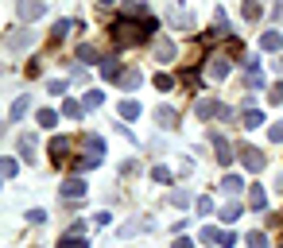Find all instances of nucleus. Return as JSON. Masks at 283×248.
I'll list each match as a JSON object with an SVG mask.
<instances>
[{
	"label": "nucleus",
	"instance_id": "17",
	"mask_svg": "<svg viewBox=\"0 0 283 248\" xmlns=\"http://www.w3.org/2000/svg\"><path fill=\"white\" fill-rule=\"evenodd\" d=\"M78 59H82V62H97V47H90V43H82V47H78Z\"/></svg>",
	"mask_w": 283,
	"mask_h": 248
},
{
	"label": "nucleus",
	"instance_id": "13",
	"mask_svg": "<svg viewBox=\"0 0 283 248\" xmlns=\"http://www.w3.org/2000/svg\"><path fill=\"white\" fill-rule=\"evenodd\" d=\"M120 117L136 120V117H140V105H136V101H120Z\"/></svg>",
	"mask_w": 283,
	"mask_h": 248
},
{
	"label": "nucleus",
	"instance_id": "1",
	"mask_svg": "<svg viewBox=\"0 0 283 248\" xmlns=\"http://www.w3.org/2000/svg\"><path fill=\"white\" fill-rule=\"evenodd\" d=\"M148 31H155V20L140 24V20H120L117 24V43H140Z\"/></svg>",
	"mask_w": 283,
	"mask_h": 248
},
{
	"label": "nucleus",
	"instance_id": "25",
	"mask_svg": "<svg viewBox=\"0 0 283 248\" xmlns=\"http://www.w3.org/2000/svg\"><path fill=\"white\" fill-rule=\"evenodd\" d=\"M240 217V205H225V213H221V221H237Z\"/></svg>",
	"mask_w": 283,
	"mask_h": 248
},
{
	"label": "nucleus",
	"instance_id": "30",
	"mask_svg": "<svg viewBox=\"0 0 283 248\" xmlns=\"http://www.w3.org/2000/svg\"><path fill=\"white\" fill-rule=\"evenodd\" d=\"M171 248H194V240H190V236H179V240H175Z\"/></svg>",
	"mask_w": 283,
	"mask_h": 248
},
{
	"label": "nucleus",
	"instance_id": "7",
	"mask_svg": "<svg viewBox=\"0 0 283 248\" xmlns=\"http://www.w3.org/2000/svg\"><path fill=\"white\" fill-rule=\"evenodd\" d=\"M155 55H159L163 62H171L175 59V43H171V39H155Z\"/></svg>",
	"mask_w": 283,
	"mask_h": 248
},
{
	"label": "nucleus",
	"instance_id": "24",
	"mask_svg": "<svg viewBox=\"0 0 283 248\" xmlns=\"http://www.w3.org/2000/svg\"><path fill=\"white\" fill-rule=\"evenodd\" d=\"M151 178H155V182H171V171H167V167H155V171H151Z\"/></svg>",
	"mask_w": 283,
	"mask_h": 248
},
{
	"label": "nucleus",
	"instance_id": "16",
	"mask_svg": "<svg viewBox=\"0 0 283 248\" xmlns=\"http://www.w3.org/2000/svg\"><path fill=\"white\" fill-rule=\"evenodd\" d=\"M213 147H217V159H221V163H229V159H233V155H229V144H225L221 136H213Z\"/></svg>",
	"mask_w": 283,
	"mask_h": 248
},
{
	"label": "nucleus",
	"instance_id": "19",
	"mask_svg": "<svg viewBox=\"0 0 283 248\" xmlns=\"http://www.w3.org/2000/svg\"><path fill=\"white\" fill-rule=\"evenodd\" d=\"M120 86H124V89H136V86H140V74H136V70L120 74Z\"/></svg>",
	"mask_w": 283,
	"mask_h": 248
},
{
	"label": "nucleus",
	"instance_id": "31",
	"mask_svg": "<svg viewBox=\"0 0 283 248\" xmlns=\"http://www.w3.org/2000/svg\"><path fill=\"white\" fill-rule=\"evenodd\" d=\"M97 4H113V0H97Z\"/></svg>",
	"mask_w": 283,
	"mask_h": 248
},
{
	"label": "nucleus",
	"instance_id": "5",
	"mask_svg": "<svg viewBox=\"0 0 283 248\" xmlns=\"http://www.w3.org/2000/svg\"><path fill=\"white\" fill-rule=\"evenodd\" d=\"M82 194H86V182H82V178H66V182H62V198H66V202H70V198H82Z\"/></svg>",
	"mask_w": 283,
	"mask_h": 248
},
{
	"label": "nucleus",
	"instance_id": "29",
	"mask_svg": "<svg viewBox=\"0 0 283 248\" xmlns=\"http://www.w3.org/2000/svg\"><path fill=\"white\" fill-rule=\"evenodd\" d=\"M271 140H275V144L283 140V120H279V124H271Z\"/></svg>",
	"mask_w": 283,
	"mask_h": 248
},
{
	"label": "nucleus",
	"instance_id": "3",
	"mask_svg": "<svg viewBox=\"0 0 283 248\" xmlns=\"http://www.w3.org/2000/svg\"><path fill=\"white\" fill-rule=\"evenodd\" d=\"M43 12H47L43 0H20V16H24V20H39Z\"/></svg>",
	"mask_w": 283,
	"mask_h": 248
},
{
	"label": "nucleus",
	"instance_id": "11",
	"mask_svg": "<svg viewBox=\"0 0 283 248\" xmlns=\"http://www.w3.org/2000/svg\"><path fill=\"white\" fill-rule=\"evenodd\" d=\"M213 113H221V105H217V101H209V97H206V101H198V117H213Z\"/></svg>",
	"mask_w": 283,
	"mask_h": 248
},
{
	"label": "nucleus",
	"instance_id": "10",
	"mask_svg": "<svg viewBox=\"0 0 283 248\" xmlns=\"http://www.w3.org/2000/svg\"><path fill=\"white\" fill-rule=\"evenodd\" d=\"M209 74H213V78L221 82L225 74H229V62H225V59H209Z\"/></svg>",
	"mask_w": 283,
	"mask_h": 248
},
{
	"label": "nucleus",
	"instance_id": "18",
	"mask_svg": "<svg viewBox=\"0 0 283 248\" xmlns=\"http://www.w3.org/2000/svg\"><path fill=\"white\" fill-rule=\"evenodd\" d=\"M240 12H244V20H260V4H256V0H244Z\"/></svg>",
	"mask_w": 283,
	"mask_h": 248
},
{
	"label": "nucleus",
	"instance_id": "27",
	"mask_svg": "<svg viewBox=\"0 0 283 248\" xmlns=\"http://www.w3.org/2000/svg\"><path fill=\"white\" fill-rule=\"evenodd\" d=\"M248 244H252V248H264L268 240H264V233H248Z\"/></svg>",
	"mask_w": 283,
	"mask_h": 248
},
{
	"label": "nucleus",
	"instance_id": "4",
	"mask_svg": "<svg viewBox=\"0 0 283 248\" xmlns=\"http://www.w3.org/2000/svg\"><path fill=\"white\" fill-rule=\"evenodd\" d=\"M240 159H244L248 171H264V155H260L256 147H244V151H240Z\"/></svg>",
	"mask_w": 283,
	"mask_h": 248
},
{
	"label": "nucleus",
	"instance_id": "6",
	"mask_svg": "<svg viewBox=\"0 0 283 248\" xmlns=\"http://www.w3.org/2000/svg\"><path fill=\"white\" fill-rule=\"evenodd\" d=\"M155 120H159L163 128H175V120H179V113H175L171 105H159V109H155Z\"/></svg>",
	"mask_w": 283,
	"mask_h": 248
},
{
	"label": "nucleus",
	"instance_id": "20",
	"mask_svg": "<svg viewBox=\"0 0 283 248\" xmlns=\"http://www.w3.org/2000/svg\"><path fill=\"white\" fill-rule=\"evenodd\" d=\"M101 101H105V93H101V89H90V93H86V109H97Z\"/></svg>",
	"mask_w": 283,
	"mask_h": 248
},
{
	"label": "nucleus",
	"instance_id": "23",
	"mask_svg": "<svg viewBox=\"0 0 283 248\" xmlns=\"http://www.w3.org/2000/svg\"><path fill=\"white\" fill-rule=\"evenodd\" d=\"M62 113H66L70 120H78V117H82V105H78V101H66V105H62Z\"/></svg>",
	"mask_w": 283,
	"mask_h": 248
},
{
	"label": "nucleus",
	"instance_id": "14",
	"mask_svg": "<svg viewBox=\"0 0 283 248\" xmlns=\"http://www.w3.org/2000/svg\"><path fill=\"white\" fill-rule=\"evenodd\" d=\"M264 202H268V198H264V190H260V186L248 190V205H252V209H264Z\"/></svg>",
	"mask_w": 283,
	"mask_h": 248
},
{
	"label": "nucleus",
	"instance_id": "15",
	"mask_svg": "<svg viewBox=\"0 0 283 248\" xmlns=\"http://www.w3.org/2000/svg\"><path fill=\"white\" fill-rule=\"evenodd\" d=\"M221 194H240V178H237V175L221 178Z\"/></svg>",
	"mask_w": 283,
	"mask_h": 248
},
{
	"label": "nucleus",
	"instance_id": "26",
	"mask_svg": "<svg viewBox=\"0 0 283 248\" xmlns=\"http://www.w3.org/2000/svg\"><path fill=\"white\" fill-rule=\"evenodd\" d=\"M39 124H43V128H55V113H47V109H43V113H39Z\"/></svg>",
	"mask_w": 283,
	"mask_h": 248
},
{
	"label": "nucleus",
	"instance_id": "9",
	"mask_svg": "<svg viewBox=\"0 0 283 248\" xmlns=\"http://www.w3.org/2000/svg\"><path fill=\"white\" fill-rule=\"evenodd\" d=\"M20 155H24V159H35V136H20Z\"/></svg>",
	"mask_w": 283,
	"mask_h": 248
},
{
	"label": "nucleus",
	"instance_id": "28",
	"mask_svg": "<svg viewBox=\"0 0 283 248\" xmlns=\"http://www.w3.org/2000/svg\"><path fill=\"white\" fill-rule=\"evenodd\" d=\"M198 213H213V202H209V198H198Z\"/></svg>",
	"mask_w": 283,
	"mask_h": 248
},
{
	"label": "nucleus",
	"instance_id": "22",
	"mask_svg": "<svg viewBox=\"0 0 283 248\" xmlns=\"http://www.w3.org/2000/svg\"><path fill=\"white\" fill-rule=\"evenodd\" d=\"M171 202L175 205H190V190H171Z\"/></svg>",
	"mask_w": 283,
	"mask_h": 248
},
{
	"label": "nucleus",
	"instance_id": "2",
	"mask_svg": "<svg viewBox=\"0 0 283 248\" xmlns=\"http://www.w3.org/2000/svg\"><path fill=\"white\" fill-rule=\"evenodd\" d=\"M31 43H35V35H31V31H24V28L8 35V51H12V55H16V51H28Z\"/></svg>",
	"mask_w": 283,
	"mask_h": 248
},
{
	"label": "nucleus",
	"instance_id": "8",
	"mask_svg": "<svg viewBox=\"0 0 283 248\" xmlns=\"http://www.w3.org/2000/svg\"><path fill=\"white\" fill-rule=\"evenodd\" d=\"M260 47H264V51H279V47H283V35H279V31H264Z\"/></svg>",
	"mask_w": 283,
	"mask_h": 248
},
{
	"label": "nucleus",
	"instance_id": "12",
	"mask_svg": "<svg viewBox=\"0 0 283 248\" xmlns=\"http://www.w3.org/2000/svg\"><path fill=\"white\" fill-rule=\"evenodd\" d=\"M28 105H31V97H28V93H24V97H20V101L12 105V113H8V117H12V120H20V117H24V113H28Z\"/></svg>",
	"mask_w": 283,
	"mask_h": 248
},
{
	"label": "nucleus",
	"instance_id": "21",
	"mask_svg": "<svg viewBox=\"0 0 283 248\" xmlns=\"http://www.w3.org/2000/svg\"><path fill=\"white\" fill-rule=\"evenodd\" d=\"M101 70H105V78H120V66H117V59H105V62H101Z\"/></svg>",
	"mask_w": 283,
	"mask_h": 248
}]
</instances>
